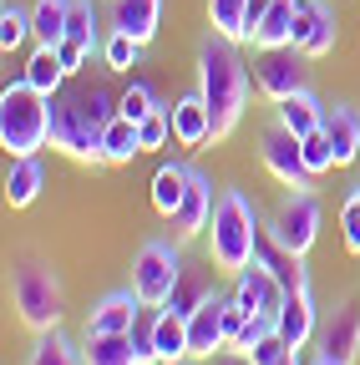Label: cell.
<instances>
[{"label": "cell", "instance_id": "obj_36", "mask_svg": "<svg viewBox=\"0 0 360 365\" xmlns=\"http://www.w3.org/2000/svg\"><path fill=\"white\" fill-rule=\"evenodd\" d=\"M299 148H304V168H309V178H320V173L335 168V148H330L325 127H320V132H304V137H299Z\"/></svg>", "mask_w": 360, "mask_h": 365}, {"label": "cell", "instance_id": "obj_3", "mask_svg": "<svg viewBox=\"0 0 360 365\" xmlns=\"http://www.w3.org/2000/svg\"><path fill=\"white\" fill-rule=\"evenodd\" d=\"M51 143V97L26 76L0 91V148L11 158H36Z\"/></svg>", "mask_w": 360, "mask_h": 365}, {"label": "cell", "instance_id": "obj_5", "mask_svg": "<svg viewBox=\"0 0 360 365\" xmlns=\"http://www.w3.org/2000/svg\"><path fill=\"white\" fill-rule=\"evenodd\" d=\"M102 132L107 122L92 117V107H86L76 91H56L51 97V148L66 153L71 163H86V168H102Z\"/></svg>", "mask_w": 360, "mask_h": 365}, {"label": "cell", "instance_id": "obj_12", "mask_svg": "<svg viewBox=\"0 0 360 365\" xmlns=\"http://www.w3.org/2000/svg\"><path fill=\"white\" fill-rule=\"evenodd\" d=\"M223 304H229V294H208V299L188 314V360H213L218 350H229Z\"/></svg>", "mask_w": 360, "mask_h": 365}, {"label": "cell", "instance_id": "obj_7", "mask_svg": "<svg viewBox=\"0 0 360 365\" xmlns=\"http://www.w3.org/2000/svg\"><path fill=\"white\" fill-rule=\"evenodd\" d=\"M183 279V254L168 239H148L132 259V289H138L143 304H168L173 284Z\"/></svg>", "mask_w": 360, "mask_h": 365}, {"label": "cell", "instance_id": "obj_2", "mask_svg": "<svg viewBox=\"0 0 360 365\" xmlns=\"http://www.w3.org/2000/svg\"><path fill=\"white\" fill-rule=\"evenodd\" d=\"M213 234H208V254H213V269L218 274H244L254 264V249H259V213L254 203L239 193V188H223L218 203H213Z\"/></svg>", "mask_w": 360, "mask_h": 365}, {"label": "cell", "instance_id": "obj_8", "mask_svg": "<svg viewBox=\"0 0 360 365\" xmlns=\"http://www.w3.org/2000/svg\"><path fill=\"white\" fill-rule=\"evenodd\" d=\"M304 61L309 56L294 51V46H269V51H259V61H254V86L269 102H284L294 91H309V66Z\"/></svg>", "mask_w": 360, "mask_h": 365}, {"label": "cell", "instance_id": "obj_23", "mask_svg": "<svg viewBox=\"0 0 360 365\" xmlns=\"http://www.w3.org/2000/svg\"><path fill=\"white\" fill-rule=\"evenodd\" d=\"M41 188H46V173H41L36 158H16L11 173H6V203L11 208H31L41 198Z\"/></svg>", "mask_w": 360, "mask_h": 365}, {"label": "cell", "instance_id": "obj_10", "mask_svg": "<svg viewBox=\"0 0 360 365\" xmlns=\"http://www.w3.org/2000/svg\"><path fill=\"white\" fill-rule=\"evenodd\" d=\"M289 46H294V51H304L309 61H320V56L335 51V11H330V0H299Z\"/></svg>", "mask_w": 360, "mask_h": 365}, {"label": "cell", "instance_id": "obj_1", "mask_svg": "<svg viewBox=\"0 0 360 365\" xmlns=\"http://www.w3.org/2000/svg\"><path fill=\"white\" fill-rule=\"evenodd\" d=\"M198 91L213 117V143H223L249 112V66L239 61L229 36H203L198 41Z\"/></svg>", "mask_w": 360, "mask_h": 365}, {"label": "cell", "instance_id": "obj_18", "mask_svg": "<svg viewBox=\"0 0 360 365\" xmlns=\"http://www.w3.org/2000/svg\"><path fill=\"white\" fill-rule=\"evenodd\" d=\"M325 137H330V148H335V168H350L360 158V117L345 102L325 107Z\"/></svg>", "mask_w": 360, "mask_h": 365}, {"label": "cell", "instance_id": "obj_30", "mask_svg": "<svg viewBox=\"0 0 360 365\" xmlns=\"http://www.w3.org/2000/svg\"><path fill=\"white\" fill-rule=\"evenodd\" d=\"M244 16H249V0H208V21H213V31L229 36V41H249Z\"/></svg>", "mask_w": 360, "mask_h": 365}, {"label": "cell", "instance_id": "obj_16", "mask_svg": "<svg viewBox=\"0 0 360 365\" xmlns=\"http://www.w3.org/2000/svg\"><path fill=\"white\" fill-rule=\"evenodd\" d=\"M138 309H143L138 289H117V294H107L92 314H86V335H132Z\"/></svg>", "mask_w": 360, "mask_h": 365}, {"label": "cell", "instance_id": "obj_20", "mask_svg": "<svg viewBox=\"0 0 360 365\" xmlns=\"http://www.w3.org/2000/svg\"><path fill=\"white\" fill-rule=\"evenodd\" d=\"M294 16H299V0H274V6L264 11V21L249 31V46H259V51H269V46H289Z\"/></svg>", "mask_w": 360, "mask_h": 365}, {"label": "cell", "instance_id": "obj_42", "mask_svg": "<svg viewBox=\"0 0 360 365\" xmlns=\"http://www.w3.org/2000/svg\"><path fill=\"white\" fill-rule=\"evenodd\" d=\"M274 365H304V360H299V350H284V355H279Z\"/></svg>", "mask_w": 360, "mask_h": 365}, {"label": "cell", "instance_id": "obj_15", "mask_svg": "<svg viewBox=\"0 0 360 365\" xmlns=\"http://www.w3.org/2000/svg\"><path fill=\"white\" fill-rule=\"evenodd\" d=\"M213 182L203 178V173H193L188 178V193H183V203H178V213H173V234H178V244H188V239H198L203 228L213 223Z\"/></svg>", "mask_w": 360, "mask_h": 365}, {"label": "cell", "instance_id": "obj_19", "mask_svg": "<svg viewBox=\"0 0 360 365\" xmlns=\"http://www.w3.org/2000/svg\"><path fill=\"white\" fill-rule=\"evenodd\" d=\"M158 21H163V0H117V11H112V31L138 36L143 46L158 36Z\"/></svg>", "mask_w": 360, "mask_h": 365}, {"label": "cell", "instance_id": "obj_46", "mask_svg": "<svg viewBox=\"0 0 360 365\" xmlns=\"http://www.w3.org/2000/svg\"><path fill=\"white\" fill-rule=\"evenodd\" d=\"M112 6H117V0H112Z\"/></svg>", "mask_w": 360, "mask_h": 365}, {"label": "cell", "instance_id": "obj_4", "mask_svg": "<svg viewBox=\"0 0 360 365\" xmlns=\"http://www.w3.org/2000/svg\"><path fill=\"white\" fill-rule=\"evenodd\" d=\"M11 304H16L26 330H36V335L41 330H56L61 314H66V289L56 279V269L41 264V259L16 264V274H11Z\"/></svg>", "mask_w": 360, "mask_h": 365}, {"label": "cell", "instance_id": "obj_28", "mask_svg": "<svg viewBox=\"0 0 360 365\" xmlns=\"http://www.w3.org/2000/svg\"><path fill=\"white\" fill-rule=\"evenodd\" d=\"M31 365H86V350H76L61 330H41L36 350H31Z\"/></svg>", "mask_w": 360, "mask_h": 365}, {"label": "cell", "instance_id": "obj_41", "mask_svg": "<svg viewBox=\"0 0 360 365\" xmlns=\"http://www.w3.org/2000/svg\"><path fill=\"white\" fill-rule=\"evenodd\" d=\"M208 365H254V355H249V350H234V345H229V350H218V355H213Z\"/></svg>", "mask_w": 360, "mask_h": 365}, {"label": "cell", "instance_id": "obj_38", "mask_svg": "<svg viewBox=\"0 0 360 365\" xmlns=\"http://www.w3.org/2000/svg\"><path fill=\"white\" fill-rule=\"evenodd\" d=\"M340 228H345V249L360 254V193L345 198V208H340Z\"/></svg>", "mask_w": 360, "mask_h": 365}, {"label": "cell", "instance_id": "obj_31", "mask_svg": "<svg viewBox=\"0 0 360 365\" xmlns=\"http://www.w3.org/2000/svg\"><path fill=\"white\" fill-rule=\"evenodd\" d=\"M102 61H107V71H132V66L143 61V41L127 36V31H112L102 41Z\"/></svg>", "mask_w": 360, "mask_h": 365}, {"label": "cell", "instance_id": "obj_21", "mask_svg": "<svg viewBox=\"0 0 360 365\" xmlns=\"http://www.w3.org/2000/svg\"><path fill=\"white\" fill-rule=\"evenodd\" d=\"M274 122H284L294 137H304V132H320L325 127V107H320L314 91H294V97L274 102Z\"/></svg>", "mask_w": 360, "mask_h": 365}, {"label": "cell", "instance_id": "obj_9", "mask_svg": "<svg viewBox=\"0 0 360 365\" xmlns=\"http://www.w3.org/2000/svg\"><path fill=\"white\" fill-rule=\"evenodd\" d=\"M259 163L274 173L284 188H309V168H304V148L299 137L284 127V122H269L259 132Z\"/></svg>", "mask_w": 360, "mask_h": 365}, {"label": "cell", "instance_id": "obj_27", "mask_svg": "<svg viewBox=\"0 0 360 365\" xmlns=\"http://www.w3.org/2000/svg\"><path fill=\"white\" fill-rule=\"evenodd\" d=\"M26 81L36 91H46V97H56V91L66 86V66L56 56V46H36V56L26 61Z\"/></svg>", "mask_w": 360, "mask_h": 365}, {"label": "cell", "instance_id": "obj_17", "mask_svg": "<svg viewBox=\"0 0 360 365\" xmlns=\"http://www.w3.org/2000/svg\"><path fill=\"white\" fill-rule=\"evenodd\" d=\"M168 112H173V137H178L183 148H203V143H213V117H208L203 91H188V97H178Z\"/></svg>", "mask_w": 360, "mask_h": 365}, {"label": "cell", "instance_id": "obj_33", "mask_svg": "<svg viewBox=\"0 0 360 365\" xmlns=\"http://www.w3.org/2000/svg\"><path fill=\"white\" fill-rule=\"evenodd\" d=\"M213 289H208V279H198L193 269H183V279L173 284V294H168V309H178V314H193L203 299H208Z\"/></svg>", "mask_w": 360, "mask_h": 365}, {"label": "cell", "instance_id": "obj_29", "mask_svg": "<svg viewBox=\"0 0 360 365\" xmlns=\"http://www.w3.org/2000/svg\"><path fill=\"white\" fill-rule=\"evenodd\" d=\"M86 365H138L132 335H86Z\"/></svg>", "mask_w": 360, "mask_h": 365}, {"label": "cell", "instance_id": "obj_32", "mask_svg": "<svg viewBox=\"0 0 360 365\" xmlns=\"http://www.w3.org/2000/svg\"><path fill=\"white\" fill-rule=\"evenodd\" d=\"M36 36V21H31V11H21V6H6L0 11V51H21V46Z\"/></svg>", "mask_w": 360, "mask_h": 365}, {"label": "cell", "instance_id": "obj_14", "mask_svg": "<svg viewBox=\"0 0 360 365\" xmlns=\"http://www.w3.org/2000/svg\"><path fill=\"white\" fill-rule=\"evenodd\" d=\"M274 330H279L294 350H304V340L320 335V309H314V289H309V284L289 289V299H284L279 314H274Z\"/></svg>", "mask_w": 360, "mask_h": 365}, {"label": "cell", "instance_id": "obj_22", "mask_svg": "<svg viewBox=\"0 0 360 365\" xmlns=\"http://www.w3.org/2000/svg\"><path fill=\"white\" fill-rule=\"evenodd\" d=\"M138 153H143V132H138V122L117 112V117L107 122V132H102V158H107V168H127Z\"/></svg>", "mask_w": 360, "mask_h": 365}, {"label": "cell", "instance_id": "obj_43", "mask_svg": "<svg viewBox=\"0 0 360 365\" xmlns=\"http://www.w3.org/2000/svg\"><path fill=\"white\" fill-rule=\"evenodd\" d=\"M314 365H345V360H335V355H314Z\"/></svg>", "mask_w": 360, "mask_h": 365}, {"label": "cell", "instance_id": "obj_35", "mask_svg": "<svg viewBox=\"0 0 360 365\" xmlns=\"http://www.w3.org/2000/svg\"><path fill=\"white\" fill-rule=\"evenodd\" d=\"M117 112H122V117H132V122H143V117L163 112V102H158V91H153L148 81H132V86L122 91V102H117Z\"/></svg>", "mask_w": 360, "mask_h": 365}, {"label": "cell", "instance_id": "obj_37", "mask_svg": "<svg viewBox=\"0 0 360 365\" xmlns=\"http://www.w3.org/2000/svg\"><path fill=\"white\" fill-rule=\"evenodd\" d=\"M138 132H143V153H153V148H163L168 137H173V112L163 107V112H153V117H143L138 122Z\"/></svg>", "mask_w": 360, "mask_h": 365}, {"label": "cell", "instance_id": "obj_34", "mask_svg": "<svg viewBox=\"0 0 360 365\" xmlns=\"http://www.w3.org/2000/svg\"><path fill=\"white\" fill-rule=\"evenodd\" d=\"M66 36H71V41H81L86 51H102V36H97V16H92V6H86V0H71V16H66Z\"/></svg>", "mask_w": 360, "mask_h": 365}, {"label": "cell", "instance_id": "obj_44", "mask_svg": "<svg viewBox=\"0 0 360 365\" xmlns=\"http://www.w3.org/2000/svg\"><path fill=\"white\" fill-rule=\"evenodd\" d=\"M355 193H360V182H355Z\"/></svg>", "mask_w": 360, "mask_h": 365}, {"label": "cell", "instance_id": "obj_24", "mask_svg": "<svg viewBox=\"0 0 360 365\" xmlns=\"http://www.w3.org/2000/svg\"><path fill=\"white\" fill-rule=\"evenodd\" d=\"M188 178H193V168H183V163H163L153 173V208L163 218L178 213V203H183V193H188Z\"/></svg>", "mask_w": 360, "mask_h": 365}, {"label": "cell", "instance_id": "obj_45", "mask_svg": "<svg viewBox=\"0 0 360 365\" xmlns=\"http://www.w3.org/2000/svg\"><path fill=\"white\" fill-rule=\"evenodd\" d=\"M178 365H188V360H178Z\"/></svg>", "mask_w": 360, "mask_h": 365}, {"label": "cell", "instance_id": "obj_11", "mask_svg": "<svg viewBox=\"0 0 360 365\" xmlns=\"http://www.w3.org/2000/svg\"><path fill=\"white\" fill-rule=\"evenodd\" d=\"M234 299H239L249 314H269V319H274L279 304L289 299V289H284V279H279V274L269 269V264L254 259L244 274H234Z\"/></svg>", "mask_w": 360, "mask_h": 365}, {"label": "cell", "instance_id": "obj_6", "mask_svg": "<svg viewBox=\"0 0 360 365\" xmlns=\"http://www.w3.org/2000/svg\"><path fill=\"white\" fill-rule=\"evenodd\" d=\"M264 234L274 239L284 254L304 259V254L314 249V239H320V198H314L309 188H289V193L279 198V208L269 213Z\"/></svg>", "mask_w": 360, "mask_h": 365}, {"label": "cell", "instance_id": "obj_26", "mask_svg": "<svg viewBox=\"0 0 360 365\" xmlns=\"http://www.w3.org/2000/svg\"><path fill=\"white\" fill-rule=\"evenodd\" d=\"M66 16H71V0H36L31 6L36 46H61L66 41Z\"/></svg>", "mask_w": 360, "mask_h": 365}, {"label": "cell", "instance_id": "obj_25", "mask_svg": "<svg viewBox=\"0 0 360 365\" xmlns=\"http://www.w3.org/2000/svg\"><path fill=\"white\" fill-rule=\"evenodd\" d=\"M158 365H178V360H188V314H178L163 304L158 314Z\"/></svg>", "mask_w": 360, "mask_h": 365}, {"label": "cell", "instance_id": "obj_13", "mask_svg": "<svg viewBox=\"0 0 360 365\" xmlns=\"http://www.w3.org/2000/svg\"><path fill=\"white\" fill-rule=\"evenodd\" d=\"M320 355H335V360H345V365H355V355H360V304H350V299H340L325 319H320Z\"/></svg>", "mask_w": 360, "mask_h": 365}, {"label": "cell", "instance_id": "obj_39", "mask_svg": "<svg viewBox=\"0 0 360 365\" xmlns=\"http://www.w3.org/2000/svg\"><path fill=\"white\" fill-rule=\"evenodd\" d=\"M269 330H274V319H269V314H249V319H244V330H239V340H234V350H254Z\"/></svg>", "mask_w": 360, "mask_h": 365}, {"label": "cell", "instance_id": "obj_40", "mask_svg": "<svg viewBox=\"0 0 360 365\" xmlns=\"http://www.w3.org/2000/svg\"><path fill=\"white\" fill-rule=\"evenodd\" d=\"M56 56H61V66H66V76H76V71H81L86 61H92V51H86V46H81V41H71V36H66V41L56 46Z\"/></svg>", "mask_w": 360, "mask_h": 365}]
</instances>
